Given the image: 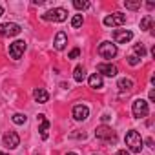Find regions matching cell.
<instances>
[{"label": "cell", "instance_id": "obj_1", "mask_svg": "<svg viewBox=\"0 0 155 155\" xmlns=\"http://www.w3.org/2000/svg\"><path fill=\"white\" fill-rule=\"evenodd\" d=\"M124 140H126V146H128L130 151H133V153H140L142 144H144L140 133H137L135 130H130V131L126 133V139H124Z\"/></svg>", "mask_w": 155, "mask_h": 155}, {"label": "cell", "instance_id": "obj_2", "mask_svg": "<svg viewBox=\"0 0 155 155\" xmlns=\"http://www.w3.org/2000/svg\"><path fill=\"white\" fill-rule=\"evenodd\" d=\"M131 113H133V117H135V119H144V117L150 113L148 102H146V101H142V99L133 101V104H131Z\"/></svg>", "mask_w": 155, "mask_h": 155}, {"label": "cell", "instance_id": "obj_3", "mask_svg": "<svg viewBox=\"0 0 155 155\" xmlns=\"http://www.w3.org/2000/svg\"><path fill=\"white\" fill-rule=\"evenodd\" d=\"M42 18H44V20H49V22H64V20L68 18V11H66L64 8H55V9L44 13Z\"/></svg>", "mask_w": 155, "mask_h": 155}, {"label": "cell", "instance_id": "obj_4", "mask_svg": "<svg viewBox=\"0 0 155 155\" xmlns=\"http://www.w3.org/2000/svg\"><path fill=\"white\" fill-rule=\"evenodd\" d=\"M95 137L101 139V140H106V142H115V131L110 128V126H99L95 130Z\"/></svg>", "mask_w": 155, "mask_h": 155}, {"label": "cell", "instance_id": "obj_5", "mask_svg": "<svg viewBox=\"0 0 155 155\" xmlns=\"http://www.w3.org/2000/svg\"><path fill=\"white\" fill-rule=\"evenodd\" d=\"M22 31V28L15 22H8V24H0V35L2 37H17Z\"/></svg>", "mask_w": 155, "mask_h": 155}, {"label": "cell", "instance_id": "obj_6", "mask_svg": "<svg viewBox=\"0 0 155 155\" xmlns=\"http://www.w3.org/2000/svg\"><path fill=\"white\" fill-rule=\"evenodd\" d=\"M24 51H26V42L24 40H15L13 44H9V57L11 58L18 60L24 55Z\"/></svg>", "mask_w": 155, "mask_h": 155}, {"label": "cell", "instance_id": "obj_7", "mask_svg": "<svg viewBox=\"0 0 155 155\" xmlns=\"http://www.w3.org/2000/svg\"><path fill=\"white\" fill-rule=\"evenodd\" d=\"M99 55L102 57V58H113L115 55H117V46L115 44H111V42H102L101 46H99Z\"/></svg>", "mask_w": 155, "mask_h": 155}, {"label": "cell", "instance_id": "obj_8", "mask_svg": "<svg viewBox=\"0 0 155 155\" xmlns=\"http://www.w3.org/2000/svg\"><path fill=\"white\" fill-rule=\"evenodd\" d=\"M124 22H126V15H122V13H113L104 18V26H108V28H119Z\"/></svg>", "mask_w": 155, "mask_h": 155}, {"label": "cell", "instance_id": "obj_9", "mask_svg": "<svg viewBox=\"0 0 155 155\" xmlns=\"http://www.w3.org/2000/svg\"><path fill=\"white\" fill-rule=\"evenodd\" d=\"M131 38H133V33H131L130 29H117V31L113 33L115 44H126V42H130Z\"/></svg>", "mask_w": 155, "mask_h": 155}, {"label": "cell", "instance_id": "obj_10", "mask_svg": "<svg viewBox=\"0 0 155 155\" xmlns=\"http://www.w3.org/2000/svg\"><path fill=\"white\" fill-rule=\"evenodd\" d=\"M97 71H99V75H106V77H115V75L119 73L117 66H113V64H110V62L99 64V66H97Z\"/></svg>", "mask_w": 155, "mask_h": 155}, {"label": "cell", "instance_id": "obj_11", "mask_svg": "<svg viewBox=\"0 0 155 155\" xmlns=\"http://www.w3.org/2000/svg\"><path fill=\"white\" fill-rule=\"evenodd\" d=\"M18 144H20V137H18L15 131H8V133L4 135V146H6V148L15 150Z\"/></svg>", "mask_w": 155, "mask_h": 155}, {"label": "cell", "instance_id": "obj_12", "mask_svg": "<svg viewBox=\"0 0 155 155\" xmlns=\"http://www.w3.org/2000/svg\"><path fill=\"white\" fill-rule=\"evenodd\" d=\"M88 117H90L88 106H84V104H77V106L73 108V119H75V120H86Z\"/></svg>", "mask_w": 155, "mask_h": 155}, {"label": "cell", "instance_id": "obj_13", "mask_svg": "<svg viewBox=\"0 0 155 155\" xmlns=\"http://www.w3.org/2000/svg\"><path fill=\"white\" fill-rule=\"evenodd\" d=\"M66 44H68V35H66L64 31H58V33L55 35V42H53L55 49H57V51H62V49L66 48Z\"/></svg>", "mask_w": 155, "mask_h": 155}, {"label": "cell", "instance_id": "obj_14", "mask_svg": "<svg viewBox=\"0 0 155 155\" xmlns=\"http://www.w3.org/2000/svg\"><path fill=\"white\" fill-rule=\"evenodd\" d=\"M38 122H40V130H38V131H40V137L46 140V139L49 137V120L46 119V115L40 113V115H38Z\"/></svg>", "mask_w": 155, "mask_h": 155}, {"label": "cell", "instance_id": "obj_15", "mask_svg": "<svg viewBox=\"0 0 155 155\" xmlns=\"http://www.w3.org/2000/svg\"><path fill=\"white\" fill-rule=\"evenodd\" d=\"M33 99H35L38 104H46V102L49 101V93H48L44 88H37V90L33 91Z\"/></svg>", "mask_w": 155, "mask_h": 155}, {"label": "cell", "instance_id": "obj_16", "mask_svg": "<svg viewBox=\"0 0 155 155\" xmlns=\"http://www.w3.org/2000/svg\"><path fill=\"white\" fill-rule=\"evenodd\" d=\"M117 86H119V91L120 93H128V91L133 90V81L131 79H120Z\"/></svg>", "mask_w": 155, "mask_h": 155}, {"label": "cell", "instance_id": "obj_17", "mask_svg": "<svg viewBox=\"0 0 155 155\" xmlns=\"http://www.w3.org/2000/svg\"><path fill=\"white\" fill-rule=\"evenodd\" d=\"M88 82H90V88H93V90H101V88H102V77H101L99 73H93L90 79H88Z\"/></svg>", "mask_w": 155, "mask_h": 155}, {"label": "cell", "instance_id": "obj_18", "mask_svg": "<svg viewBox=\"0 0 155 155\" xmlns=\"http://www.w3.org/2000/svg\"><path fill=\"white\" fill-rule=\"evenodd\" d=\"M73 79H75L77 82H82V81L86 79V69H84L82 66H77V68L73 69Z\"/></svg>", "mask_w": 155, "mask_h": 155}, {"label": "cell", "instance_id": "obj_19", "mask_svg": "<svg viewBox=\"0 0 155 155\" xmlns=\"http://www.w3.org/2000/svg\"><path fill=\"white\" fill-rule=\"evenodd\" d=\"M151 24H153V17H151V15H146V17L140 20V29L148 31V29H151Z\"/></svg>", "mask_w": 155, "mask_h": 155}, {"label": "cell", "instance_id": "obj_20", "mask_svg": "<svg viewBox=\"0 0 155 155\" xmlns=\"http://www.w3.org/2000/svg\"><path fill=\"white\" fill-rule=\"evenodd\" d=\"M133 55H135V57H139V58H142V57L146 55L144 46H142V44H135V46H133Z\"/></svg>", "mask_w": 155, "mask_h": 155}, {"label": "cell", "instance_id": "obj_21", "mask_svg": "<svg viewBox=\"0 0 155 155\" xmlns=\"http://www.w3.org/2000/svg\"><path fill=\"white\" fill-rule=\"evenodd\" d=\"M73 6H75V9L84 11V9H88V8H90V2H86V0H75Z\"/></svg>", "mask_w": 155, "mask_h": 155}, {"label": "cell", "instance_id": "obj_22", "mask_svg": "<svg viewBox=\"0 0 155 155\" xmlns=\"http://www.w3.org/2000/svg\"><path fill=\"white\" fill-rule=\"evenodd\" d=\"M11 120H13L15 124H26L28 117H26V115H22V113H15V115L11 117Z\"/></svg>", "mask_w": 155, "mask_h": 155}, {"label": "cell", "instance_id": "obj_23", "mask_svg": "<svg viewBox=\"0 0 155 155\" xmlns=\"http://www.w3.org/2000/svg\"><path fill=\"white\" fill-rule=\"evenodd\" d=\"M82 22H84L82 15H75V17L71 18V26H73V28H81V26H82Z\"/></svg>", "mask_w": 155, "mask_h": 155}, {"label": "cell", "instance_id": "obj_24", "mask_svg": "<svg viewBox=\"0 0 155 155\" xmlns=\"http://www.w3.org/2000/svg\"><path fill=\"white\" fill-rule=\"evenodd\" d=\"M124 6H126L128 9H139V8H140V0H139V2H128V0H126Z\"/></svg>", "mask_w": 155, "mask_h": 155}, {"label": "cell", "instance_id": "obj_25", "mask_svg": "<svg viewBox=\"0 0 155 155\" xmlns=\"http://www.w3.org/2000/svg\"><path fill=\"white\" fill-rule=\"evenodd\" d=\"M139 62H140L139 57H135V55H130V57H128V64H130V66H137Z\"/></svg>", "mask_w": 155, "mask_h": 155}, {"label": "cell", "instance_id": "obj_26", "mask_svg": "<svg viewBox=\"0 0 155 155\" xmlns=\"http://www.w3.org/2000/svg\"><path fill=\"white\" fill-rule=\"evenodd\" d=\"M81 55V49L79 48H75V49H71V53H69V58H77Z\"/></svg>", "mask_w": 155, "mask_h": 155}, {"label": "cell", "instance_id": "obj_27", "mask_svg": "<svg viewBox=\"0 0 155 155\" xmlns=\"http://www.w3.org/2000/svg\"><path fill=\"white\" fill-rule=\"evenodd\" d=\"M115 155H130V153H128V151H126V150H119V151H117V153H115Z\"/></svg>", "mask_w": 155, "mask_h": 155}, {"label": "cell", "instance_id": "obj_28", "mask_svg": "<svg viewBox=\"0 0 155 155\" xmlns=\"http://www.w3.org/2000/svg\"><path fill=\"white\" fill-rule=\"evenodd\" d=\"M150 101H151V102L155 101V93H153V90H150Z\"/></svg>", "mask_w": 155, "mask_h": 155}, {"label": "cell", "instance_id": "obj_29", "mask_svg": "<svg viewBox=\"0 0 155 155\" xmlns=\"http://www.w3.org/2000/svg\"><path fill=\"white\" fill-rule=\"evenodd\" d=\"M146 144H148L150 148H153V139H146Z\"/></svg>", "mask_w": 155, "mask_h": 155}, {"label": "cell", "instance_id": "obj_30", "mask_svg": "<svg viewBox=\"0 0 155 155\" xmlns=\"http://www.w3.org/2000/svg\"><path fill=\"white\" fill-rule=\"evenodd\" d=\"M2 15H4V8H2V6H0V17H2Z\"/></svg>", "mask_w": 155, "mask_h": 155}, {"label": "cell", "instance_id": "obj_31", "mask_svg": "<svg viewBox=\"0 0 155 155\" xmlns=\"http://www.w3.org/2000/svg\"><path fill=\"white\" fill-rule=\"evenodd\" d=\"M66 155H77V153H73V151H71V153H66Z\"/></svg>", "mask_w": 155, "mask_h": 155}, {"label": "cell", "instance_id": "obj_32", "mask_svg": "<svg viewBox=\"0 0 155 155\" xmlns=\"http://www.w3.org/2000/svg\"><path fill=\"white\" fill-rule=\"evenodd\" d=\"M0 155H8V153H4V151H0Z\"/></svg>", "mask_w": 155, "mask_h": 155}, {"label": "cell", "instance_id": "obj_33", "mask_svg": "<svg viewBox=\"0 0 155 155\" xmlns=\"http://www.w3.org/2000/svg\"><path fill=\"white\" fill-rule=\"evenodd\" d=\"M93 155H97V153H93Z\"/></svg>", "mask_w": 155, "mask_h": 155}]
</instances>
